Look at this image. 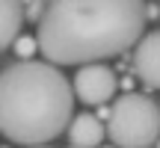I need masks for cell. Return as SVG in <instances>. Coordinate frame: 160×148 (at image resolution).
Masks as SVG:
<instances>
[{
    "label": "cell",
    "mask_w": 160,
    "mask_h": 148,
    "mask_svg": "<svg viewBox=\"0 0 160 148\" xmlns=\"http://www.w3.org/2000/svg\"><path fill=\"white\" fill-rule=\"evenodd\" d=\"M145 0H48L39 53L53 65H80L125 53L142 36Z\"/></svg>",
    "instance_id": "6da1fadb"
},
{
    "label": "cell",
    "mask_w": 160,
    "mask_h": 148,
    "mask_svg": "<svg viewBox=\"0 0 160 148\" xmlns=\"http://www.w3.org/2000/svg\"><path fill=\"white\" fill-rule=\"evenodd\" d=\"M74 116L71 80L53 62L21 59L0 71V133L18 145H45Z\"/></svg>",
    "instance_id": "7a4b0ae2"
},
{
    "label": "cell",
    "mask_w": 160,
    "mask_h": 148,
    "mask_svg": "<svg viewBox=\"0 0 160 148\" xmlns=\"http://www.w3.org/2000/svg\"><path fill=\"white\" fill-rule=\"evenodd\" d=\"M107 136L122 148H148L160 139V107L148 95L128 89L107 113Z\"/></svg>",
    "instance_id": "3957f363"
},
{
    "label": "cell",
    "mask_w": 160,
    "mask_h": 148,
    "mask_svg": "<svg viewBox=\"0 0 160 148\" xmlns=\"http://www.w3.org/2000/svg\"><path fill=\"white\" fill-rule=\"evenodd\" d=\"M116 86H119V77L110 65H104L101 59L95 62H80V68L71 80V89H74V98H80L89 107H98V104H107L110 98L116 95Z\"/></svg>",
    "instance_id": "277c9868"
},
{
    "label": "cell",
    "mask_w": 160,
    "mask_h": 148,
    "mask_svg": "<svg viewBox=\"0 0 160 148\" xmlns=\"http://www.w3.org/2000/svg\"><path fill=\"white\" fill-rule=\"evenodd\" d=\"M133 71H137L139 83H145L148 89H160V30L137 39Z\"/></svg>",
    "instance_id": "5b68a950"
},
{
    "label": "cell",
    "mask_w": 160,
    "mask_h": 148,
    "mask_svg": "<svg viewBox=\"0 0 160 148\" xmlns=\"http://www.w3.org/2000/svg\"><path fill=\"white\" fill-rule=\"evenodd\" d=\"M65 133H68V142L74 148H95V145L104 142L107 127H104V121L95 113H77V116L68 119Z\"/></svg>",
    "instance_id": "8992f818"
},
{
    "label": "cell",
    "mask_w": 160,
    "mask_h": 148,
    "mask_svg": "<svg viewBox=\"0 0 160 148\" xmlns=\"http://www.w3.org/2000/svg\"><path fill=\"white\" fill-rule=\"evenodd\" d=\"M24 24V3L21 0H0V53L12 47L15 36Z\"/></svg>",
    "instance_id": "52a82bcc"
},
{
    "label": "cell",
    "mask_w": 160,
    "mask_h": 148,
    "mask_svg": "<svg viewBox=\"0 0 160 148\" xmlns=\"http://www.w3.org/2000/svg\"><path fill=\"white\" fill-rule=\"evenodd\" d=\"M12 47H15L18 59H33L36 51H39V42H36V36H15V42H12Z\"/></svg>",
    "instance_id": "ba28073f"
},
{
    "label": "cell",
    "mask_w": 160,
    "mask_h": 148,
    "mask_svg": "<svg viewBox=\"0 0 160 148\" xmlns=\"http://www.w3.org/2000/svg\"><path fill=\"white\" fill-rule=\"evenodd\" d=\"M42 9H45V0H27V6H24V21H39Z\"/></svg>",
    "instance_id": "9c48e42d"
},
{
    "label": "cell",
    "mask_w": 160,
    "mask_h": 148,
    "mask_svg": "<svg viewBox=\"0 0 160 148\" xmlns=\"http://www.w3.org/2000/svg\"><path fill=\"white\" fill-rule=\"evenodd\" d=\"M160 15V6H145V21L148 18H157Z\"/></svg>",
    "instance_id": "30bf717a"
}]
</instances>
